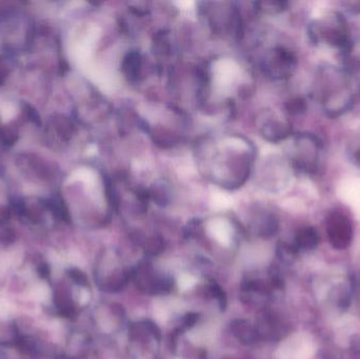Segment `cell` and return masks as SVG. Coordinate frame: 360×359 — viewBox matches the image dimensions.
Listing matches in <instances>:
<instances>
[{
	"label": "cell",
	"instance_id": "ac0fdd59",
	"mask_svg": "<svg viewBox=\"0 0 360 359\" xmlns=\"http://www.w3.org/2000/svg\"><path fill=\"white\" fill-rule=\"evenodd\" d=\"M22 111L23 114H25V117H27V120H30V122H33L34 124H37V126H39V114H38V112L36 111V110L34 109V107H32V105H25Z\"/></svg>",
	"mask_w": 360,
	"mask_h": 359
},
{
	"label": "cell",
	"instance_id": "9a60e30c",
	"mask_svg": "<svg viewBox=\"0 0 360 359\" xmlns=\"http://www.w3.org/2000/svg\"><path fill=\"white\" fill-rule=\"evenodd\" d=\"M16 240V233L6 223L0 221V246L8 247L14 244Z\"/></svg>",
	"mask_w": 360,
	"mask_h": 359
},
{
	"label": "cell",
	"instance_id": "44dd1931",
	"mask_svg": "<svg viewBox=\"0 0 360 359\" xmlns=\"http://www.w3.org/2000/svg\"><path fill=\"white\" fill-rule=\"evenodd\" d=\"M353 162L360 168V147L353 152Z\"/></svg>",
	"mask_w": 360,
	"mask_h": 359
},
{
	"label": "cell",
	"instance_id": "3957f363",
	"mask_svg": "<svg viewBox=\"0 0 360 359\" xmlns=\"http://www.w3.org/2000/svg\"><path fill=\"white\" fill-rule=\"evenodd\" d=\"M293 167L300 172L313 175L321 168L323 143L312 133H300L294 139Z\"/></svg>",
	"mask_w": 360,
	"mask_h": 359
},
{
	"label": "cell",
	"instance_id": "5b68a950",
	"mask_svg": "<svg viewBox=\"0 0 360 359\" xmlns=\"http://www.w3.org/2000/svg\"><path fill=\"white\" fill-rule=\"evenodd\" d=\"M326 231L330 244L336 250H346L352 244V223L340 211L330 213L326 221Z\"/></svg>",
	"mask_w": 360,
	"mask_h": 359
},
{
	"label": "cell",
	"instance_id": "9c48e42d",
	"mask_svg": "<svg viewBox=\"0 0 360 359\" xmlns=\"http://www.w3.org/2000/svg\"><path fill=\"white\" fill-rule=\"evenodd\" d=\"M297 242L304 250L316 249L319 244V234L314 227H306L297 234Z\"/></svg>",
	"mask_w": 360,
	"mask_h": 359
},
{
	"label": "cell",
	"instance_id": "ba28073f",
	"mask_svg": "<svg viewBox=\"0 0 360 359\" xmlns=\"http://www.w3.org/2000/svg\"><path fill=\"white\" fill-rule=\"evenodd\" d=\"M55 135L60 139L63 143H68L73 138L76 133L75 124L71 118L65 115H55L51 118L50 122Z\"/></svg>",
	"mask_w": 360,
	"mask_h": 359
},
{
	"label": "cell",
	"instance_id": "d6986e66",
	"mask_svg": "<svg viewBox=\"0 0 360 359\" xmlns=\"http://www.w3.org/2000/svg\"><path fill=\"white\" fill-rule=\"evenodd\" d=\"M31 359H56L51 353H48L46 350L40 349L39 347H36L33 353L31 354Z\"/></svg>",
	"mask_w": 360,
	"mask_h": 359
},
{
	"label": "cell",
	"instance_id": "30bf717a",
	"mask_svg": "<svg viewBox=\"0 0 360 359\" xmlns=\"http://www.w3.org/2000/svg\"><path fill=\"white\" fill-rule=\"evenodd\" d=\"M25 162H27V167L31 168L30 169L31 172L38 178L42 179V181L50 178L52 170L49 168L48 164L41 158L35 155H25Z\"/></svg>",
	"mask_w": 360,
	"mask_h": 359
},
{
	"label": "cell",
	"instance_id": "7a4b0ae2",
	"mask_svg": "<svg viewBox=\"0 0 360 359\" xmlns=\"http://www.w3.org/2000/svg\"><path fill=\"white\" fill-rule=\"evenodd\" d=\"M308 36L315 46L327 44L346 55L350 52L353 41L349 33L346 18L334 12L323 20H313L308 27Z\"/></svg>",
	"mask_w": 360,
	"mask_h": 359
},
{
	"label": "cell",
	"instance_id": "8992f818",
	"mask_svg": "<svg viewBox=\"0 0 360 359\" xmlns=\"http://www.w3.org/2000/svg\"><path fill=\"white\" fill-rule=\"evenodd\" d=\"M259 130L262 137L273 143L285 141L293 134L291 124L275 115L266 116L260 124Z\"/></svg>",
	"mask_w": 360,
	"mask_h": 359
},
{
	"label": "cell",
	"instance_id": "277c9868",
	"mask_svg": "<svg viewBox=\"0 0 360 359\" xmlns=\"http://www.w3.org/2000/svg\"><path fill=\"white\" fill-rule=\"evenodd\" d=\"M297 67V57L293 51L285 46H276L269 51L262 63V69L268 77L285 80L291 77Z\"/></svg>",
	"mask_w": 360,
	"mask_h": 359
},
{
	"label": "cell",
	"instance_id": "8fae6325",
	"mask_svg": "<svg viewBox=\"0 0 360 359\" xmlns=\"http://www.w3.org/2000/svg\"><path fill=\"white\" fill-rule=\"evenodd\" d=\"M19 139L18 126L14 122L4 124L0 128V143L4 147H13Z\"/></svg>",
	"mask_w": 360,
	"mask_h": 359
},
{
	"label": "cell",
	"instance_id": "4fadbf2b",
	"mask_svg": "<svg viewBox=\"0 0 360 359\" xmlns=\"http://www.w3.org/2000/svg\"><path fill=\"white\" fill-rule=\"evenodd\" d=\"M212 232H213L214 237L220 244H224V246H228L230 244L231 229L226 223H222V221L214 223Z\"/></svg>",
	"mask_w": 360,
	"mask_h": 359
},
{
	"label": "cell",
	"instance_id": "2e32d148",
	"mask_svg": "<svg viewBox=\"0 0 360 359\" xmlns=\"http://www.w3.org/2000/svg\"><path fill=\"white\" fill-rule=\"evenodd\" d=\"M12 67L10 63L4 57L0 56V86L6 84L8 78L10 77Z\"/></svg>",
	"mask_w": 360,
	"mask_h": 359
},
{
	"label": "cell",
	"instance_id": "ffe728a7",
	"mask_svg": "<svg viewBox=\"0 0 360 359\" xmlns=\"http://www.w3.org/2000/svg\"><path fill=\"white\" fill-rule=\"evenodd\" d=\"M36 272H37L38 275H39L40 278H42V280H46L49 275H50V270H49V266L46 265V263H38Z\"/></svg>",
	"mask_w": 360,
	"mask_h": 359
},
{
	"label": "cell",
	"instance_id": "e0dca14e",
	"mask_svg": "<svg viewBox=\"0 0 360 359\" xmlns=\"http://www.w3.org/2000/svg\"><path fill=\"white\" fill-rule=\"evenodd\" d=\"M196 284V278L190 274H182L179 278V287L180 290L186 291L192 288Z\"/></svg>",
	"mask_w": 360,
	"mask_h": 359
},
{
	"label": "cell",
	"instance_id": "7c38bea8",
	"mask_svg": "<svg viewBox=\"0 0 360 359\" xmlns=\"http://www.w3.org/2000/svg\"><path fill=\"white\" fill-rule=\"evenodd\" d=\"M308 110V103L302 97H294L285 103V111L292 116L302 115Z\"/></svg>",
	"mask_w": 360,
	"mask_h": 359
},
{
	"label": "cell",
	"instance_id": "52a82bcc",
	"mask_svg": "<svg viewBox=\"0 0 360 359\" xmlns=\"http://www.w3.org/2000/svg\"><path fill=\"white\" fill-rule=\"evenodd\" d=\"M122 73L130 82H137L141 77L143 58L141 53L131 51L124 56L122 63Z\"/></svg>",
	"mask_w": 360,
	"mask_h": 359
},
{
	"label": "cell",
	"instance_id": "6da1fadb",
	"mask_svg": "<svg viewBox=\"0 0 360 359\" xmlns=\"http://www.w3.org/2000/svg\"><path fill=\"white\" fill-rule=\"evenodd\" d=\"M319 79L323 84H321L319 96L326 115L338 118L352 109L354 95L347 86L346 77L342 71L335 67H323Z\"/></svg>",
	"mask_w": 360,
	"mask_h": 359
},
{
	"label": "cell",
	"instance_id": "5bb4252c",
	"mask_svg": "<svg viewBox=\"0 0 360 359\" xmlns=\"http://www.w3.org/2000/svg\"><path fill=\"white\" fill-rule=\"evenodd\" d=\"M258 10L262 11L266 14H278V13L283 12L287 10L288 2L285 1H264L258 2Z\"/></svg>",
	"mask_w": 360,
	"mask_h": 359
}]
</instances>
